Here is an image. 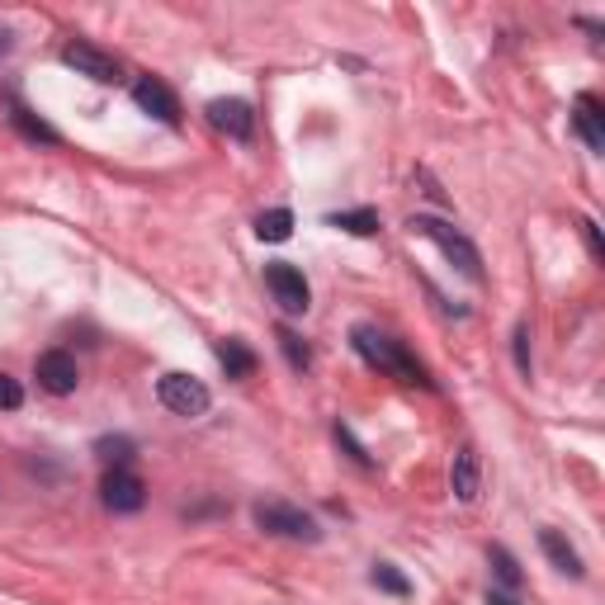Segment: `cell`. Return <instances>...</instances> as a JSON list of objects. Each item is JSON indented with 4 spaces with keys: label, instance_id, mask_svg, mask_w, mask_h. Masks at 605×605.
Instances as JSON below:
<instances>
[{
    "label": "cell",
    "instance_id": "1",
    "mask_svg": "<svg viewBox=\"0 0 605 605\" xmlns=\"http://www.w3.org/2000/svg\"><path fill=\"white\" fill-rule=\"evenodd\" d=\"M350 345H355L360 355L374 364V370H388V374L403 378V384H421V388H431V378H426L421 364L403 350V341L384 337L378 327H355V331H350Z\"/></svg>",
    "mask_w": 605,
    "mask_h": 605
},
{
    "label": "cell",
    "instance_id": "2",
    "mask_svg": "<svg viewBox=\"0 0 605 605\" xmlns=\"http://www.w3.org/2000/svg\"><path fill=\"white\" fill-rule=\"evenodd\" d=\"M411 232H421V237H431V242L444 251V256H450L459 270H464L469 279H477L483 275V261H477V246L469 242L464 232H454L450 222H440V218H431V213H417L411 218Z\"/></svg>",
    "mask_w": 605,
    "mask_h": 605
},
{
    "label": "cell",
    "instance_id": "3",
    "mask_svg": "<svg viewBox=\"0 0 605 605\" xmlns=\"http://www.w3.org/2000/svg\"><path fill=\"white\" fill-rule=\"evenodd\" d=\"M256 525H261L265 535L308 539V544H317V539H322L317 520H312L308 512H298V506H289V502H256Z\"/></svg>",
    "mask_w": 605,
    "mask_h": 605
},
{
    "label": "cell",
    "instance_id": "4",
    "mask_svg": "<svg viewBox=\"0 0 605 605\" xmlns=\"http://www.w3.org/2000/svg\"><path fill=\"white\" fill-rule=\"evenodd\" d=\"M156 397H162V407L175 411V417H204V411H209V403H213V393L204 388L195 374H162Z\"/></svg>",
    "mask_w": 605,
    "mask_h": 605
},
{
    "label": "cell",
    "instance_id": "5",
    "mask_svg": "<svg viewBox=\"0 0 605 605\" xmlns=\"http://www.w3.org/2000/svg\"><path fill=\"white\" fill-rule=\"evenodd\" d=\"M100 497L114 516H133L147 506V487H142V477L133 469H109L105 483H100Z\"/></svg>",
    "mask_w": 605,
    "mask_h": 605
},
{
    "label": "cell",
    "instance_id": "6",
    "mask_svg": "<svg viewBox=\"0 0 605 605\" xmlns=\"http://www.w3.org/2000/svg\"><path fill=\"white\" fill-rule=\"evenodd\" d=\"M265 284H270V294H275V302L284 312H308L312 308V289H308V279H302V270H294V265H270L265 270Z\"/></svg>",
    "mask_w": 605,
    "mask_h": 605
},
{
    "label": "cell",
    "instance_id": "7",
    "mask_svg": "<svg viewBox=\"0 0 605 605\" xmlns=\"http://www.w3.org/2000/svg\"><path fill=\"white\" fill-rule=\"evenodd\" d=\"M62 62L76 72V76H90V81H100V86H109V81H119V62L109 57V53H100L95 43H67L62 47Z\"/></svg>",
    "mask_w": 605,
    "mask_h": 605
},
{
    "label": "cell",
    "instance_id": "8",
    "mask_svg": "<svg viewBox=\"0 0 605 605\" xmlns=\"http://www.w3.org/2000/svg\"><path fill=\"white\" fill-rule=\"evenodd\" d=\"M34 374L53 397H67V393H76V384H81V370H76V360L67 355V350H43Z\"/></svg>",
    "mask_w": 605,
    "mask_h": 605
},
{
    "label": "cell",
    "instance_id": "9",
    "mask_svg": "<svg viewBox=\"0 0 605 605\" xmlns=\"http://www.w3.org/2000/svg\"><path fill=\"white\" fill-rule=\"evenodd\" d=\"M133 100L147 109L152 119H162V123H180V100L170 95L166 81H156V76H142V81L133 86Z\"/></svg>",
    "mask_w": 605,
    "mask_h": 605
},
{
    "label": "cell",
    "instance_id": "10",
    "mask_svg": "<svg viewBox=\"0 0 605 605\" xmlns=\"http://www.w3.org/2000/svg\"><path fill=\"white\" fill-rule=\"evenodd\" d=\"M209 119H213L218 133H228L237 142H246L251 133H256V114H251L246 100H213L209 105Z\"/></svg>",
    "mask_w": 605,
    "mask_h": 605
},
{
    "label": "cell",
    "instance_id": "11",
    "mask_svg": "<svg viewBox=\"0 0 605 605\" xmlns=\"http://www.w3.org/2000/svg\"><path fill=\"white\" fill-rule=\"evenodd\" d=\"M450 487H454L459 502H477V492H483V469H477V450H473V444H464V450L454 454Z\"/></svg>",
    "mask_w": 605,
    "mask_h": 605
},
{
    "label": "cell",
    "instance_id": "12",
    "mask_svg": "<svg viewBox=\"0 0 605 605\" xmlns=\"http://www.w3.org/2000/svg\"><path fill=\"white\" fill-rule=\"evenodd\" d=\"M572 123H578V133H582L586 147L605 152V114H601L596 95H578V114H572Z\"/></svg>",
    "mask_w": 605,
    "mask_h": 605
},
{
    "label": "cell",
    "instance_id": "13",
    "mask_svg": "<svg viewBox=\"0 0 605 605\" xmlns=\"http://www.w3.org/2000/svg\"><path fill=\"white\" fill-rule=\"evenodd\" d=\"M539 549H544V559L559 568V572H568V578H582V553L568 544V539L559 535V530H539Z\"/></svg>",
    "mask_w": 605,
    "mask_h": 605
},
{
    "label": "cell",
    "instance_id": "14",
    "mask_svg": "<svg viewBox=\"0 0 605 605\" xmlns=\"http://www.w3.org/2000/svg\"><path fill=\"white\" fill-rule=\"evenodd\" d=\"M218 364L228 370V378H251L256 374V355L242 341H218Z\"/></svg>",
    "mask_w": 605,
    "mask_h": 605
},
{
    "label": "cell",
    "instance_id": "15",
    "mask_svg": "<svg viewBox=\"0 0 605 605\" xmlns=\"http://www.w3.org/2000/svg\"><path fill=\"white\" fill-rule=\"evenodd\" d=\"M95 454H100L109 469H129L138 459V444L129 436H105V440H95Z\"/></svg>",
    "mask_w": 605,
    "mask_h": 605
},
{
    "label": "cell",
    "instance_id": "16",
    "mask_svg": "<svg viewBox=\"0 0 605 605\" xmlns=\"http://www.w3.org/2000/svg\"><path fill=\"white\" fill-rule=\"evenodd\" d=\"M10 123H14V129H20L29 142H47V147L57 142V133L47 129V123L34 114V109H24V105H14V109H10Z\"/></svg>",
    "mask_w": 605,
    "mask_h": 605
},
{
    "label": "cell",
    "instance_id": "17",
    "mask_svg": "<svg viewBox=\"0 0 605 605\" xmlns=\"http://www.w3.org/2000/svg\"><path fill=\"white\" fill-rule=\"evenodd\" d=\"M289 232H294V213L289 209H270L256 218V237L261 242H289Z\"/></svg>",
    "mask_w": 605,
    "mask_h": 605
},
{
    "label": "cell",
    "instance_id": "18",
    "mask_svg": "<svg viewBox=\"0 0 605 605\" xmlns=\"http://www.w3.org/2000/svg\"><path fill=\"white\" fill-rule=\"evenodd\" d=\"M327 222H331V228H341V232H350V237H374V232H378V213H374V209H355V213H331Z\"/></svg>",
    "mask_w": 605,
    "mask_h": 605
},
{
    "label": "cell",
    "instance_id": "19",
    "mask_svg": "<svg viewBox=\"0 0 605 605\" xmlns=\"http://www.w3.org/2000/svg\"><path fill=\"white\" fill-rule=\"evenodd\" d=\"M279 350H284V360H289L294 370H308V364H312V350L302 345V337L289 331V327H279Z\"/></svg>",
    "mask_w": 605,
    "mask_h": 605
},
{
    "label": "cell",
    "instance_id": "20",
    "mask_svg": "<svg viewBox=\"0 0 605 605\" xmlns=\"http://www.w3.org/2000/svg\"><path fill=\"white\" fill-rule=\"evenodd\" d=\"M370 582L378 586V592H393V596H407L411 592V582L397 572L393 563H374V572H370Z\"/></svg>",
    "mask_w": 605,
    "mask_h": 605
},
{
    "label": "cell",
    "instance_id": "21",
    "mask_svg": "<svg viewBox=\"0 0 605 605\" xmlns=\"http://www.w3.org/2000/svg\"><path fill=\"white\" fill-rule=\"evenodd\" d=\"M487 559H492V568H497L502 586H512V592H516V586H520V568H516V559H512V553H506L502 544H492V549H487Z\"/></svg>",
    "mask_w": 605,
    "mask_h": 605
},
{
    "label": "cell",
    "instance_id": "22",
    "mask_svg": "<svg viewBox=\"0 0 605 605\" xmlns=\"http://www.w3.org/2000/svg\"><path fill=\"white\" fill-rule=\"evenodd\" d=\"M24 403V388L20 384H14V378L10 374H0V411H14V407H20Z\"/></svg>",
    "mask_w": 605,
    "mask_h": 605
},
{
    "label": "cell",
    "instance_id": "23",
    "mask_svg": "<svg viewBox=\"0 0 605 605\" xmlns=\"http://www.w3.org/2000/svg\"><path fill=\"white\" fill-rule=\"evenodd\" d=\"M516 364H520V374L530 378V327H516Z\"/></svg>",
    "mask_w": 605,
    "mask_h": 605
},
{
    "label": "cell",
    "instance_id": "24",
    "mask_svg": "<svg viewBox=\"0 0 605 605\" xmlns=\"http://www.w3.org/2000/svg\"><path fill=\"white\" fill-rule=\"evenodd\" d=\"M337 440L345 444V450H350V454H355V464H364V469H370V464H374V459H370V454H364V450H360V444H355V436H350V431H345V426H337Z\"/></svg>",
    "mask_w": 605,
    "mask_h": 605
},
{
    "label": "cell",
    "instance_id": "25",
    "mask_svg": "<svg viewBox=\"0 0 605 605\" xmlns=\"http://www.w3.org/2000/svg\"><path fill=\"white\" fill-rule=\"evenodd\" d=\"M487 605H516V601L506 596V592H487Z\"/></svg>",
    "mask_w": 605,
    "mask_h": 605
},
{
    "label": "cell",
    "instance_id": "26",
    "mask_svg": "<svg viewBox=\"0 0 605 605\" xmlns=\"http://www.w3.org/2000/svg\"><path fill=\"white\" fill-rule=\"evenodd\" d=\"M10 53V34H6V29H0V57H6Z\"/></svg>",
    "mask_w": 605,
    "mask_h": 605
}]
</instances>
